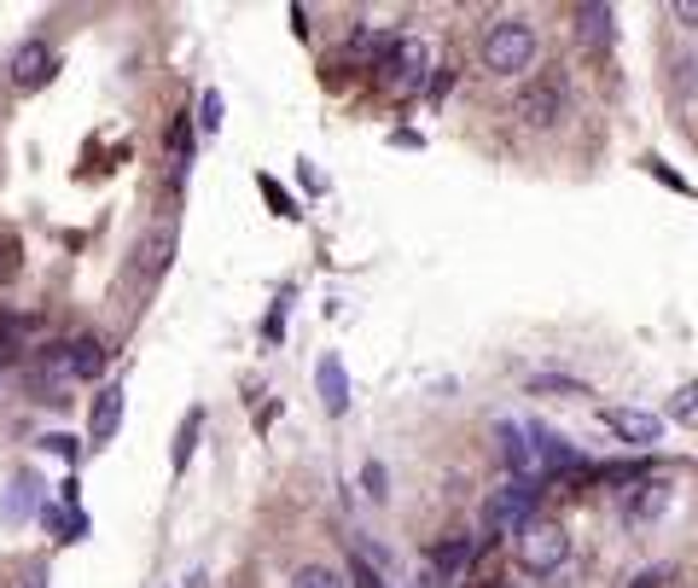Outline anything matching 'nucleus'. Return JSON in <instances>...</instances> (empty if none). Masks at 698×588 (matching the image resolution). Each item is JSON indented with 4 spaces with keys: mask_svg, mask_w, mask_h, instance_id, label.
I'll list each match as a JSON object with an SVG mask.
<instances>
[{
    "mask_svg": "<svg viewBox=\"0 0 698 588\" xmlns=\"http://www.w3.org/2000/svg\"><path fill=\"white\" fill-rule=\"evenodd\" d=\"M350 577H355V588H384V583H379V571H372L367 560H350Z\"/></svg>",
    "mask_w": 698,
    "mask_h": 588,
    "instance_id": "nucleus-28",
    "label": "nucleus"
},
{
    "mask_svg": "<svg viewBox=\"0 0 698 588\" xmlns=\"http://www.w3.org/2000/svg\"><path fill=\"white\" fill-rule=\"evenodd\" d=\"M541 41H536V24L530 19H495L483 29V71L489 76H524L536 64Z\"/></svg>",
    "mask_w": 698,
    "mask_h": 588,
    "instance_id": "nucleus-1",
    "label": "nucleus"
},
{
    "mask_svg": "<svg viewBox=\"0 0 698 588\" xmlns=\"http://www.w3.org/2000/svg\"><path fill=\"white\" fill-rule=\"evenodd\" d=\"M425 64H431V59H425V41H396L379 71H384V82H396V88L414 94L419 82H425Z\"/></svg>",
    "mask_w": 698,
    "mask_h": 588,
    "instance_id": "nucleus-8",
    "label": "nucleus"
},
{
    "mask_svg": "<svg viewBox=\"0 0 698 588\" xmlns=\"http://www.w3.org/2000/svg\"><path fill=\"white\" fill-rule=\"evenodd\" d=\"M169 152H175V175H186V163H193V123L175 117V128H169Z\"/></svg>",
    "mask_w": 698,
    "mask_h": 588,
    "instance_id": "nucleus-18",
    "label": "nucleus"
},
{
    "mask_svg": "<svg viewBox=\"0 0 698 588\" xmlns=\"http://www.w3.org/2000/svg\"><path fill=\"white\" fill-rule=\"evenodd\" d=\"M513 117L524 128H553L559 117H565V88L559 82H524V88L513 94Z\"/></svg>",
    "mask_w": 698,
    "mask_h": 588,
    "instance_id": "nucleus-4",
    "label": "nucleus"
},
{
    "mask_svg": "<svg viewBox=\"0 0 698 588\" xmlns=\"http://www.w3.org/2000/svg\"><path fill=\"white\" fill-rule=\"evenodd\" d=\"M315 384H320V402H327V414H350V373H344V362L338 356H320L315 367Z\"/></svg>",
    "mask_w": 698,
    "mask_h": 588,
    "instance_id": "nucleus-12",
    "label": "nucleus"
},
{
    "mask_svg": "<svg viewBox=\"0 0 698 588\" xmlns=\"http://www.w3.org/2000/svg\"><path fill=\"white\" fill-rule=\"evenodd\" d=\"M663 507H670V483H652V478H646L640 483V490H628V507H623V518H628V525H652V518H663Z\"/></svg>",
    "mask_w": 698,
    "mask_h": 588,
    "instance_id": "nucleus-14",
    "label": "nucleus"
},
{
    "mask_svg": "<svg viewBox=\"0 0 698 588\" xmlns=\"http://www.w3.org/2000/svg\"><path fill=\"white\" fill-rule=\"evenodd\" d=\"M47 449H53L59 461H76V455H82V443H76L71 431H53V437H47Z\"/></svg>",
    "mask_w": 698,
    "mask_h": 588,
    "instance_id": "nucleus-26",
    "label": "nucleus"
},
{
    "mask_svg": "<svg viewBox=\"0 0 698 588\" xmlns=\"http://www.w3.org/2000/svg\"><path fill=\"white\" fill-rule=\"evenodd\" d=\"M257 187L268 193V205H274V210L285 216V222H292V216H303V210L292 205V193H285V187H280V181H274V175H262V181H257Z\"/></svg>",
    "mask_w": 698,
    "mask_h": 588,
    "instance_id": "nucleus-22",
    "label": "nucleus"
},
{
    "mask_svg": "<svg viewBox=\"0 0 698 588\" xmlns=\"http://www.w3.org/2000/svg\"><path fill=\"white\" fill-rule=\"evenodd\" d=\"M693 408H698V391H693V384H687V391H681V396H675V414H681V419H687Z\"/></svg>",
    "mask_w": 698,
    "mask_h": 588,
    "instance_id": "nucleus-30",
    "label": "nucleus"
},
{
    "mask_svg": "<svg viewBox=\"0 0 698 588\" xmlns=\"http://www.w3.org/2000/svg\"><path fill=\"white\" fill-rule=\"evenodd\" d=\"M576 19H583V36L593 41V47H611V7H576Z\"/></svg>",
    "mask_w": 698,
    "mask_h": 588,
    "instance_id": "nucleus-15",
    "label": "nucleus"
},
{
    "mask_svg": "<svg viewBox=\"0 0 698 588\" xmlns=\"http://www.w3.org/2000/svg\"><path fill=\"white\" fill-rule=\"evenodd\" d=\"M285 588H344V577H338L332 565H303V571H297V577L285 583Z\"/></svg>",
    "mask_w": 698,
    "mask_h": 588,
    "instance_id": "nucleus-20",
    "label": "nucleus"
},
{
    "mask_svg": "<svg viewBox=\"0 0 698 588\" xmlns=\"http://www.w3.org/2000/svg\"><path fill=\"white\" fill-rule=\"evenodd\" d=\"M198 426H204V414H186V426H181V437H175V473L186 461H193V449H198Z\"/></svg>",
    "mask_w": 698,
    "mask_h": 588,
    "instance_id": "nucleus-21",
    "label": "nucleus"
},
{
    "mask_svg": "<svg viewBox=\"0 0 698 588\" xmlns=\"http://www.w3.org/2000/svg\"><path fill=\"white\" fill-rule=\"evenodd\" d=\"M53 71H59V53H53L47 41H24L19 53H12V88H19V94L47 88V82H53Z\"/></svg>",
    "mask_w": 698,
    "mask_h": 588,
    "instance_id": "nucleus-6",
    "label": "nucleus"
},
{
    "mask_svg": "<svg viewBox=\"0 0 698 588\" xmlns=\"http://www.w3.org/2000/svg\"><path fill=\"white\" fill-rule=\"evenodd\" d=\"M501 455H506V466H513V478H536L541 473L530 426H518V419H501Z\"/></svg>",
    "mask_w": 698,
    "mask_h": 588,
    "instance_id": "nucleus-9",
    "label": "nucleus"
},
{
    "mask_svg": "<svg viewBox=\"0 0 698 588\" xmlns=\"http://www.w3.org/2000/svg\"><path fill=\"white\" fill-rule=\"evenodd\" d=\"M513 553H518V571L524 577H559L571 565V530L559 518H530L518 536H513Z\"/></svg>",
    "mask_w": 698,
    "mask_h": 588,
    "instance_id": "nucleus-2",
    "label": "nucleus"
},
{
    "mask_svg": "<svg viewBox=\"0 0 698 588\" xmlns=\"http://www.w3.org/2000/svg\"><path fill=\"white\" fill-rule=\"evenodd\" d=\"M64 373H71V379H99V373H106V344H99L94 332L71 339V344H64Z\"/></svg>",
    "mask_w": 698,
    "mask_h": 588,
    "instance_id": "nucleus-13",
    "label": "nucleus"
},
{
    "mask_svg": "<svg viewBox=\"0 0 698 588\" xmlns=\"http://www.w3.org/2000/svg\"><path fill=\"white\" fill-rule=\"evenodd\" d=\"M698 88V59H675V94H693Z\"/></svg>",
    "mask_w": 698,
    "mask_h": 588,
    "instance_id": "nucleus-25",
    "label": "nucleus"
},
{
    "mask_svg": "<svg viewBox=\"0 0 698 588\" xmlns=\"http://www.w3.org/2000/svg\"><path fill=\"white\" fill-rule=\"evenodd\" d=\"M117 426H123V384H106V391L94 396V419H88V443L94 449H106Z\"/></svg>",
    "mask_w": 698,
    "mask_h": 588,
    "instance_id": "nucleus-11",
    "label": "nucleus"
},
{
    "mask_svg": "<svg viewBox=\"0 0 698 588\" xmlns=\"http://www.w3.org/2000/svg\"><path fill=\"white\" fill-rule=\"evenodd\" d=\"M530 396H588V384L583 379H565V373H536L530 379Z\"/></svg>",
    "mask_w": 698,
    "mask_h": 588,
    "instance_id": "nucleus-16",
    "label": "nucleus"
},
{
    "mask_svg": "<svg viewBox=\"0 0 698 588\" xmlns=\"http://www.w3.org/2000/svg\"><path fill=\"white\" fill-rule=\"evenodd\" d=\"M593 483H646V461H617V466H593Z\"/></svg>",
    "mask_w": 698,
    "mask_h": 588,
    "instance_id": "nucleus-17",
    "label": "nucleus"
},
{
    "mask_svg": "<svg viewBox=\"0 0 698 588\" xmlns=\"http://www.w3.org/2000/svg\"><path fill=\"white\" fill-rule=\"evenodd\" d=\"M541 495H548V490H541V478H506L501 490L483 501V525L501 530V536H518V530L536 518Z\"/></svg>",
    "mask_w": 698,
    "mask_h": 588,
    "instance_id": "nucleus-3",
    "label": "nucleus"
},
{
    "mask_svg": "<svg viewBox=\"0 0 698 588\" xmlns=\"http://www.w3.org/2000/svg\"><path fill=\"white\" fill-rule=\"evenodd\" d=\"M362 483H367V495H372V501H384V495H390V490H384V466H379V461H367Z\"/></svg>",
    "mask_w": 698,
    "mask_h": 588,
    "instance_id": "nucleus-27",
    "label": "nucleus"
},
{
    "mask_svg": "<svg viewBox=\"0 0 698 588\" xmlns=\"http://www.w3.org/2000/svg\"><path fill=\"white\" fill-rule=\"evenodd\" d=\"M41 513V478L36 473H19L0 490V525H24V518Z\"/></svg>",
    "mask_w": 698,
    "mask_h": 588,
    "instance_id": "nucleus-7",
    "label": "nucleus"
},
{
    "mask_svg": "<svg viewBox=\"0 0 698 588\" xmlns=\"http://www.w3.org/2000/svg\"><path fill=\"white\" fill-rule=\"evenodd\" d=\"M663 583H670V565H646L628 577V588H663Z\"/></svg>",
    "mask_w": 698,
    "mask_h": 588,
    "instance_id": "nucleus-24",
    "label": "nucleus"
},
{
    "mask_svg": "<svg viewBox=\"0 0 698 588\" xmlns=\"http://www.w3.org/2000/svg\"><path fill=\"white\" fill-rule=\"evenodd\" d=\"M472 560H478V536H466V530H449L442 542H431V565L442 577H466Z\"/></svg>",
    "mask_w": 698,
    "mask_h": 588,
    "instance_id": "nucleus-10",
    "label": "nucleus"
},
{
    "mask_svg": "<svg viewBox=\"0 0 698 588\" xmlns=\"http://www.w3.org/2000/svg\"><path fill=\"white\" fill-rule=\"evenodd\" d=\"M472 588H506V583H501V577H489V583H472Z\"/></svg>",
    "mask_w": 698,
    "mask_h": 588,
    "instance_id": "nucleus-31",
    "label": "nucleus"
},
{
    "mask_svg": "<svg viewBox=\"0 0 698 588\" xmlns=\"http://www.w3.org/2000/svg\"><path fill=\"white\" fill-rule=\"evenodd\" d=\"M670 19H675V24H687V29H698V0H675Z\"/></svg>",
    "mask_w": 698,
    "mask_h": 588,
    "instance_id": "nucleus-29",
    "label": "nucleus"
},
{
    "mask_svg": "<svg viewBox=\"0 0 698 588\" xmlns=\"http://www.w3.org/2000/svg\"><path fill=\"white\" fill-rule=\"evenodd\" d=\"M198 128H204V134H216V128H221V94H216V88L198 99Z\"/></svg>",
    "mask_w": 698,
    "mask_h": 588,
    "instance_id": "nucleus-23",
    "label": "nucleus"
},
{
    "mask_svg": "<svg viewBox=\"0 0 698 588\" xmlns=\"http://www.w3.org/2000/svg\"><path fill=\"white\" fill-rule=\"evenodd\" d=\"M169 250H175V233H151V240H146V250H140V257H146V280L169 268Z\"/></svg>",
    "mask_w": 698,
    "mask_h": 588,
    "instance_id": "nucleus-19",
    "label": "nucleus"
},
{
    "mask_svg": "<svg viewBox=\"0 0 698 588\" xmlns=\"http://www.w3.org/2000/svg\"><path fill=\"white\" fill-rule=\"evenodd\" d=\"M600 426L628 449H652L663 443V419L658 414H640V408H600Z\"/></svg>",
    "mask_w": 698,
    "mask_h": 588,
    "instance_id": "nucleus-5",
    "label": "nucleus"
}]
</instances>
